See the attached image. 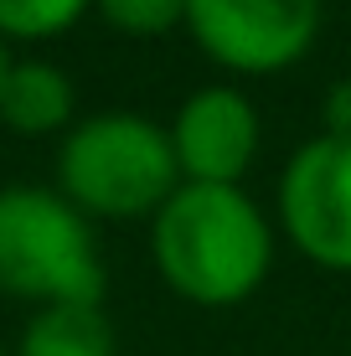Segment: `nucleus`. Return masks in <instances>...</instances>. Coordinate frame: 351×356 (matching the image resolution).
<instances>
[{
    "mask_svg": "<svg viewBox=\"0 0 351 356\" xmlns=\"http://www.w3.org/2000/svg\"><path fill=\"white\" fill-rule=\"evenodd\" d=\"M279 217L305 259L351 274V140L316 134L289 155Z\"/></svg>",
    "mask_w": 351,
    "mask_h": 356,
    "instance_id": "nucleus-5",
    "label": "nucleus"
},
{
    "mask_svg": "<svg viewBox=\"0 0 351 356\" xmlns=\"http://www.w3.org/2000/svg\"><path fill=\"white\" fill-rule=\"evenodd\" d=\"M0 289L42 305L104 300V259L93 227L63 191H0Z\"/></svg>",
    "mask_w": 351,
    "mask_h": 356,
    "instance_id": "nucleus-3",
    "label": "nucleus"
},
{
    "mask_svg": "<svg viewBox=\"0 0 351 356\" xmlns=\"http://www.w3.org/2000/svg\"><path fill=\"white\" fill-rule=\"evenodd\" d=\"M0 356H6V351H0Z\"/></svg>",
    "mask_w": 351,
    "mask_h": 356,
    "instance_id": "nucleus-13",
    "label": "nucleus"
},
{
    "mask_svg": "<svg viewBox=\"0 0 351 356\" xmlns=\"http://www.w3.org/2000/svg\"><path fill=\"white\" fill-rule=\"evenodd\" d=\"M57 186L78 212L140 217L161 212L181 186L171 129L140 114H93L57 150Z\"/></svg>",
    "mask_w": 351,
    "mask_h": 356,
    "instance_id": "nucleus-2",
    "label": "nucleus"
},
{
    "mask_svg": "<svg viewBox=\"0 0 351 356\" xmlns=\"http://www.w3.org/2000/svg\"><path fill=\"white\" fill-rule=\"evenodd\" d=\"M155 268L197 305H238L274 264V232L248 191L181 181L155 212Z\"/></svg>",
    "mask_w": 351,
    "mask_h": 356,
    "instance_id": "nucleus-1",
    "label": "nucleus"
},
{
    "mask_svg": "<svg viewBox=\"0 0 351 356\" xmlns=\"http://www.w3.org/2000/svg\"><path fill=\"white\" fill-rule=\"evenodd\" d=\"M171 145L186 181L238 186L243 170L253 165V155H259V114L238 88L212 83V88H197L181 104L171 124Z\"/></svg>",
    "mask_w": 351,
    "mask_h": 356,
    "instance_id": "nucleus-6",
    "label": "nucleus"
},
{
    "mask_svg": "<svg viewBox=\"0 0 351 356\" xmlns=\"http://www.w3.org/2000/svg\"><path fill=\"white\" fill-rule=\"evenodd\" d=\"M186 31L233 72H279L316 47L320 0H186Z\"/></svg>",
    "mask_w": 351,
    "mask_h": 356,
    "instance_id": "nucleus-4",
    "label": "nucleus"
},
{
    "mask_svg": "<svg viewBox=\"0 0 351 356\" xmlns=\"http://www.w3.org/2000/svg\"><path fill=\"white\" fill-rule=\"evenodd\" d=\"M0 119L21 134H52L72 119V83L52 63H10L0 83Z\"/></svg>",
    "mask_w": 351,
    "mask_h": 356,
    "instance_id": "nucleus-7",
    "label": "nucleus"
},
{
    "mask_svg": "<svg viewBox=\"0 0 351 356\" xmlns=\"http://www.w3.org/2000/svg\"><path fill=\"white\" fill-rule=\"evenodd\" d=\"M114 31L129 36H161L171 26H186V0H93Z\"/></svg>",
    "mask_w": 351,
    "mask_h": 356,
    "instance_id": "nucleus-10",
    "label": "nucleus"
},
{
    "mask_svg": "<svg viewBox=\"0 0 351 356\" xmlns=\"http://www.w3.org/2000/svg\"><path fill=\"white\" fill-rule=\"evenodd\" d=\"M16 356H114V325L99 305H42Z\"/></svg>",
    "mask_w": 351,
    "mask_h": 356,
    "instance_id": "nucleus-8",
    "label": "nucleus"
},
{
    "mask_svg": "<svg viewBox=\"0 0 351 356\" xmlns=\"http://www.w3.org/2000/svg\"><path fill=\"white\" fill-rule=\"evenodd\" d=\"M6 67H10V57H6V42H0V83H6Z\"/></svg>",
    "mask_w": 351,
    "mask_h": 356,
    "instance_id": "nucleus-12",
    "label": "nucleus"
},
{
    "mask_svg": "<svg viewBox=\"0 0 351 356\" xmlns=\"http://www.w3.org/2000/svg\"><path fill=\"white\" fill-rule=\"evenodd\" d=\"M93 0H0V36H21V42L63 36Z\"/></svg>",
    "mask_w": 351,
    "mask_h": 356,
    "instance_id": "nucleus-9",
    "label": "nucleus"
},
{
    "mask_svg": "<svg viewBox=\"0 0 351 356\" xmlns=\"http://www.w3.org/2000/svg\"><path fill=\"white\" fill-rule=\"evenodd\" d=\"M325 134L331 140H351V78L331 83V93H325Z\"/></svg>",
    "mask_w": 351,
    "mask_h": 356,
    "instance_id": "nucleus-11",
    "label": "nucleus"
}]
</instances>
